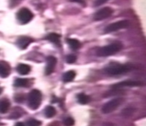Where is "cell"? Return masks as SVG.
<instances>
[{
  "label": "cell",
  "instance_id": "7",
  "mask_svg": "<svg viewBox=\"0 0 146 126\" xmlns=\"http://www.w3.org/2000/svg\"><path fill=\"white\" fill-rule=\"evenodd\" d=\"M114 13V10L109 7H105L97 11L94 15V19L95 21H101L110 17Z\"/></svg>",
  "mask_w": 146,
  "mask_h": 126
},
{
  "label": "cell",
  "instance_id": "21",
  "mask_svg": "<svg viewBox=\"0 0 146 126\" xmlns=\"http://www.w3.org/2000/svg\"><path fill=\"white\" fill-rule=\"evenodd\" d=\"M63 123L65 126H72L75 124V120L72 117H67L64 119Z\"/></svg>",
  "mask_w": 146,
  "mask_h": 126
},
{
  "label": "cell",
  "instance_id": "12",
  "mask_svg": "<svg viewBox=\"0 0 146 126\" xmlns=\"http://www.w3.org/2000/svg\"><path fill=\"white\" fill-rule=\"evenodd\" d=\"M46 39L48 40L49 41H50V42L58 45V46H60V44H61V40H60L61 39V36L57 33L52 32V33L48 34V36L46 37Z\"/></svg>",
  "mask_w": 146,
  "mask_h": 126
},
{
  "label": "cell",
  "instance_id": "13",
  "mask_svg": "<svg viewBox=\"0 0 146 126\" xmlns=\"http://www.w3.org/2000/svg\"><path fill=\"white\" fill-rule=\"evenodd\" d=\"M31 66L25 64H19L17 68H16V70H17L18 73H19L21 75H26L29 74V72H31Z\"/></svg>",
  "mask_w": 146,
  "mask_h": 126
},
{
  "label": "cell",
  "instance_id": "14",
  "mask_svg": "<svg viewBox=\"0 0 146 126\" xmlns=\"http://www.w3.org/2000/svg\"><path fill=\"white\" fill-rule=\"evenodd\" d=\"M75 76H76V73L74 71H72V70L66 72L63 75V81L64 83H69V82L72 81L75 79Z\"/></svg>",
  "mask_w": 146,
  "mask_h": 126
},
{
  "label": "cell",
  "instance_id": "6",
  "mask_svg": "<svg viewBox=\"0 0 146 126\" xmlns=\"http://www.w3.org/2000/svg\"><path fill=\"white\" fill-rule=\"evenodd\" d=\"M16 17L21 24H27L33 18V14L30 10L23 7L17 13Z\"/></svg>",
  "mask_w": 146,
  "mask_h": 126
},
{
  "label": "cell",
  "instance_id": "15",
  "mask_svg": "<svg viewBox=\"0 0 146 126\" xmlns=\"http://www.w3.org/2000/svg\"><path fill=\"white\" fill-rule=\"evenodd\" d=\"M67 44H69L70 47L72 50H78L80 48V42L75 38H68L67 39Z\"/></svg>",
  "mask_w": 146,
  "mask_h": 126
},
{
  "label": "cell",
  "instance_id": "16",
  "mask_svg": "<svg viewBox=\"0 0 146 126\" xmlns=\"http://www.w3.org/2000/svg\"><path fill=\"white\" fill-rule=\"evenodd\" d=\"M10 108V103L7 99H3L0 101V113L5 114Z\"/></svg>",
  "mask_w": 146,
  "mask_h": 126
},
{
  "label": "cell",
  "instance_id": "17",
  "mask_svg": "<svg viewBox=\"0 0 146 126\" xmlns=\"http://www.w3.org/2000/svg\"><path fill=\"white\" fill-rule=\"evenodd\" d=\"M55 114H56V110L52 105H48L44 109V114L47 118H52L55 115Z\"/></svg>",
  "mask_w": 146,
  "mask_h": 126
},
{
  "label": "cell",
  "instance_id": "4",
  "mask_svg": "<svg viewBox=\"0 0 146 126\" xmlns=\"http://www.w3.org/2000/svg\"><path fill=\"white\" fill-rule=\"evenodd\" d=\"M123 103V98H115L112 99L110 101L107 102L102 107V112L104 114H110L114 111H115L119 105H121L122 103Z\"/></svg>",
  "mask_w": 146,
  "mask_h": 126
},
{
  "label": "cell",
  "instance_id": "11",
  "mask_svg": "<svg viewBox=\"0 0 146 126\" xmlns=\"http://www.w3.org/2000/svg\"><path fill=\"white\" fill-rule=\"evenodd\" d=\"M11 67L9 64L5 62H0V77L5 78L9 76Z\"/></svg>",
  "mask_w": 146,
  "mask_h": 126
},
{
  "label": "cell",
  "instance_id": "27",
  "mask_svg": "<svg viewBox=\"0 0 146 126\" xmlns=\"http://www.w3.org/2000/svg\"><path fill=\"white\" fill-rule=\"evenodd\" d=\"M70 1L74 2H78V3H83L84 2V0H70Z\"/></svg>",
  "mask_w": 146,
  "mask_h": 126
},
{
  "label": "cell",
  "instance_id": "22",
  "mask_svg": "<svg viewBox=\"0 0 146 126\" xmlns=\"http://www.w3.org/2000/svg\"><path fill=\"white\" fill-rule=\"evenodd\" d=\"M77 60V57L74 55H69L66 56V61L68 63V64H73L75 63Z\"/></svg>",
  "mask_w": 146,
  "mask_h": 126
},
{
  "label": "cell",
  "instance_id": "3",
  "mask_svg": "<svg viewBox=\"0 0 146 126\" xmlns=\"http://www.w3.org/2000/svg\"><path fill=\"white\" fill-rule=\"evenodd\" d=\"M41 100H42V94L40 91L37 89H33L29 93L28 105L29 107L33 110H36L39 108Z\"/></svg>",
  "mask_w": 146,
  "mask_h": 126
},
{
  "label": "cell",
  "instance_id": "29",
  "mask_svg": "<svg viewBox=\"0 0 146 126\" xmlns=\"http://www.w3.org/2000/svg\"><path fill=\"white\" fill-rule=\"evenodd\" d=\"M2 89L1 87H0V94H2Z\"/></svg>",
  "mask_w": 146,
  "mask_h": 126
},
{
  "label": "cell",
  "instance_id": "25",
  "mask_svg": "<svg viewBox=\"0 0 146 126\" xmlns=\"http://www.w3.org/2000/svg\"><path fill=\"white\" fill-rule=\"evenodd\" d=\"M15 99H16V102H22L24 100V97L22 96V95H16V97H15Z\"/></svg>",
  "mask_w": 146,
  "mask_h": 126
},
{
  "label": "cell",
  "instance_id": "20",
  "mask_svg": "<svg viewBox=\"0 0 146 126\" xmlns=\"http://www.w3.org/2000/svg\"><path fill=\"white\" fill-rule=\"evenodd\" d=\"M41 123L37 119H30L27 122V126H40Z\"/></svg>",
  "mask_w": 146,
  "mask_h": 126
},
{
  "label": "cell",
  "instance_id": "24",
  "mask_svg": "<svg viewBox=\"0 0 146 126\" xmlns=\"http://www.w3.org/2000/svg\"><path fill=\"white\" fill-rule=\"evenodd\" d=\"M108 1H109V0H95L94 2V7H98V6L104 5V3L107 2Z\"/></svg>",
  "mask_w": 146,
  "mask_h": 126
},
{
  "label": "cell",
  "instance_id": "8",
  "mask_svg": "<svg viewBox=\"0 0 146 126\" xmlns=\"http://www.w3.org/2000/svg\"><path fill=\"white\" fill-rule=\"evenodd\" d=\"M142 85L139 81H135V80H124L112 86L114 89H119L120 88L123 87H133V86H139Z\"/></svg>",
  "mask_w": 146,
  "mask_h": 126
},
{
  "label": "cell",
  "instance_id": "28",
  "mask_svg": "<svg viewBox=\"0 0 146 126\" xmlns=\"http://www.w3.org/2000/svg\"><path fill=\"white\" fill-rule=\"evenodd\" d=\"M15 126H25V125H24V123H17L16 125H15Z\"/></svg>",
  "mask_w": 146,
  "mask_h": 126
},
{
  "label": "cell",
  "instance_id": "2",
  "mask_svg": "<svg viewBox=\"0 0 146 126\" xmlns=\"http://www.w3.org/2000/svg\"><path fill=\"white\" fill-rule=\"evenodd\" d=\"M122 47L123 46L120 43H113L100 48L97 51L96 54L99 57H108L117 53Z\"/></svg>",
  "mask_w": 146,
  "mask_h": 126
},
{
  "label": "cell",
  "instance_id": "10",
  "mask_svg": "<svg viewBox=\"0 0 146 126\" xmlns=\"http://www.w3.org/2000/svg\"><path fill=\"white\" fill-rule=\"evenodd\" d=\"M33 42V39L27 36H21L16 41V44L21 50L27 48V46Z\"/></svg>",
  "mask_w": 146,
  "mask_h": 126
},
{
  "label": "cell",
  "instance_id": "5",
  "mask_svg": "<svg viewBox=\"0 0 146 126\" xmlns=\"http://www.w3.org/2000/svg\"><path fill=\"white\" fill-rule=\"evenodd\" d=\"M129 25H130V22L128 20H122V21H116L114 23L110 24L109 25H108L104 30V32L106 33L116 32V31H118V30L127 28L129 26Z\"/></svg>",
  "mask_w": 146,
  "mask_h": 126
},
{
  "label": "cell",
  "instance_id": "19",
  "mask_svg": "<svg viewBox=\"0 0 146 126\" xmlns=\"http://www.w3.org/2000/svg\"><path fill=\"white\" fill-rule=\"evenodd\" d=\"M28 84V80L25 78H18L14 82V86L16 87H25Z\"/></svg>",
  "mask_w": 146,
  "mask_h": 126
},
{
  "label": "cell",
  "instance_id": "18",
  "mask_svg": "<svg viewBox=\"0 0 146 126\" xmlns=\"http://www.w3.org/2000/svg\"><path fill=\"white\" fill-rule=\"evenodd\" d=\"M78 101L80 104H83V105H85V104H87L89 101H90V97H89L88 95L84 94V93H80L79 94L78 96Z\"/></svg>",
  "mask_w": 146,
  "mask_h": 126
},
{
  "label": "cell",
  "instance_id": "23",
  "mask_svg": "<svg viewBox=\"0 0 146 126\" xmlns=\"http://www.w3.org/2000/svg\"><path fill=\"white\" fill-rule=\"evenodd\" d=\"M133 109L132 108H126V109H124L123 111V114L124 117H130L131 115H132L133 114Z\"/></svg>",
  "mask_w": 146,
  "mask_h": 126
},
{
  "label": "cell",
  "instance_id": "1",
  "mask_svg": "<svg viewBox=\"0 0 146 126\" xmlns=\"http://www.w3.org/2000/svg\"><path fill=\"white\" fill-rule=\"evenodd\" d=\"M132 70V66L128 64H120L117 63H111L104 68V72L110 76L123 75Z\"/></svg>",
  "mask_w": 146,
  "mask_h": 126
},
{
  "label": "cell",
  "instance_id": "26",
  "mask_svg": "<svg viewBox=\"0 0 146 126\" xmlns=\"http://www.w3.org/2000/svg\"><path fill=\"white\" fill-rule=\"evenodd\" d=\"M103 126H114V125L111 123H104Z\"/></svg>",
  "mask_w": 146,
  "mask_h": 126
},
{
  "label": "cell",
  "instance_id": "9",
  "mask_svg": "<svg viewBox=\"0 0 146 126\" xmlns=\"http://www.w3.org/2000/svg\"><path fill=\"white\" fill-rule=\"evenodd\" d=\"M57 63V59L54 56H49L46 58V65L45 68V75H51L54 71Z\"/></svg>",
  "mask_w": 146,
  "mask_h": 126
}]
</instances>
